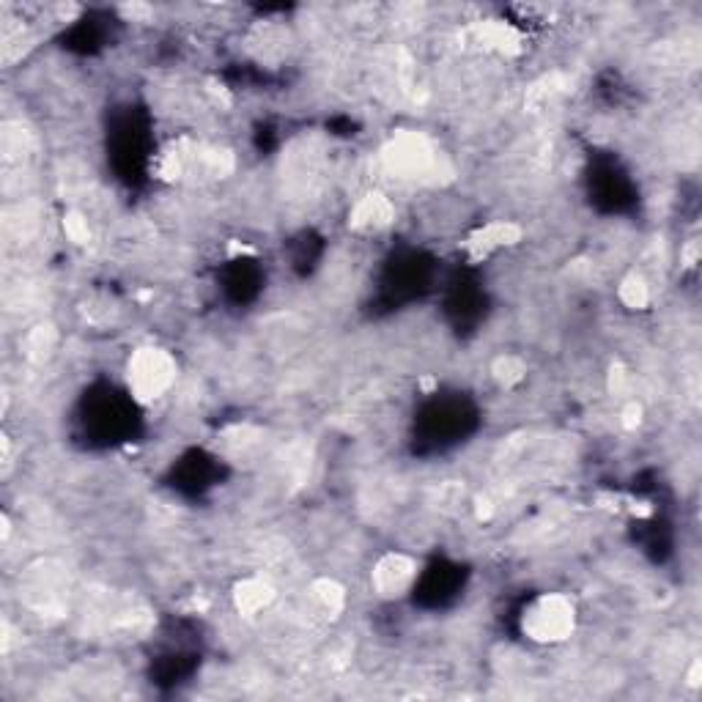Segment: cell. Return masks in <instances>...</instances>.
I'll list each match as a JSON object with an SVG mask.
<instances>
[{
	"label": "cell",
	"instance_id": "277c9868",
	"mask_svg": "<svg viewBox=\"0 0 702 702\" xmlns=\"http://www.w3.org/2000/svg\"><path fill=\"white\" fill-rule=\"evenodd\" d=\"M420 576V565L412 554L406 552H387L382 554L371 568V587L373 593L384 601H398L406 593H412Z\"/></svg>",
	"mask_w": 702,
	"mask_h": 702
},
{
	"label": "cell",
	"instance_id": "7a4b0ae2",
	"mask_svg": "<svg viewBox=\"0 0 702 702\" xmlns=\"http://www.w3.org/2000/svg\"><path fill=\"white\" fill-rule=\"evenodd\" d=\"M129 395L140 404H157L171 393L179 379V362L168 349L160 346H140L127 357L124 365Z\"/></svg>",
	"mask_w": 702,
	"mask_h": 702
},
{
	"label": "cell",
	"instance_id": "9c48e42d",
	"mask_svg": "<svg viewBox=\"0 0 702 702\" xmlns=\"http://www.w3.org/2000/svg\"><path fill=\"white\" fill-rule=\"evenodd\" d=\"M308 596L321 617H338L346 609V590L335 579H316Z\"/></svg>",
	"mask_w": 702,
	"mask_h": 702
},
{
	"label": "cell",
	"instance_id": "7c38bea8",
	"mask_svg": "<svg viewBox=\"0 0 702 702\" xmlns=\"http://www.w3.org/2000/svg\"><path fill=\"white\" fill-rule=\"evenodd\" d=\"M55 346V332L53 327H36V330L28 332V338H25V357H31V360H44V357H50V351H53Z\"/></svg>",
	"mask_w": 702,
	"mask_h": 702
},
{
	"label": "cell",
	"instance_id": "ba28073f",
	"mask_svg": "<svg viewBox=\"0 0 702 702\" xmlns=\"http://www.w3.org/2000/svg\"><path fill=\"white\" fill-rule=\"evenodd\" d=\"M478 39L480 44H486L489 50L500 55L522 53V33L508 22H483L478 25Z\"/></svg>",
	"mask_w": 702,
	"mask_h": 702
},
{
	"label": "cell",
	"instance_id": "30bf717a",
	"mask_svg": "<svg viewBox=\"0 0 702 702\" xmlns=\"http://www.w3.org/2000/svg\"><path fill=\"white\" fill-rule=\"evenodd\" d=\"M617 297H620V302H623L626 308L645 310L650 305L648 280L639 275V272H628V275L620 280V286H617Z\"/></svg>",
	"mask_w": 702,
	"mask_h": 702
},
{
	"label": "cell",
	"instance_id": "8fae6325",
	"mask_svg": "<svg viewBox=\"0 0 702 702\" xmlns=\"http://www.w3.org/2000/svg\"><path fill=\"white\" fill-rule=\"evenodd\" d=\"M491 373H494V379H497L502 387H516L519 382H524V376H527V365H524L522 357L502 354V357H497L494 365H491Z\"/></svg>",
	"mask_w": 702,
	"mask_h": 702
},
{
	"label": "cell",
	"instance_id": "6da1fadb",
	"mask_svg": "<svg viewBox=\"0 0 702 702\" xmlns=\"http://www.w3.org/2000/svg\"><path fill=\"white\" fill-rule=\"evenodd\" d=\"M384 171L398 181H420V184H437L442 173H447L445 157L437 149V143L423 132H398L382 149Z\"/></svg>",
	"mask_w": 702,
	"mask_h": 702
},
{
	"label": "cell",
	"instance_id": "3957f363",
	"mask_svg": "<svg viewBox=\"0 0 702 702\" xmlns=\"http://www.w3.org/2000/svg\"><path fill=\"white\" fill-rule=\"evenodd\" d=\"M576 604L565 593H541L524 607L522 634L535 645H563L576 631Z\"/></svg>",
	"mask_w": 702,
	"mask_h": 702
},
{
	"label": "cell",
	"instance_id": "8992f818",
	"mask_svg": "<svg viewBox=\"0 0 702 702\" xmlns=\"http://www.w3.org/2000/svg\"><path fill=\"white\" fill-rule=\"evenodd\" d=\"M395 223V203L384 192H365L360 201L351 206L349 228L354 234L371 236Z\"/></svg>",
	"mask_w": 702,
	"mask_h": 702
},
{
	"label": "cell",
	"instance_id": "5bb4252c",
	"mask_svg": "<svg viewBox=\"0 0 702 702\" xmlns=\"http://www.w3.org/2000/svg\"><path fill=\"white\" fill-rule=\"evenodd\" d=\"M639 415H642V409H639L637 404H628L626 412H623V423H626L628 428L639 426Z\"/></svg>",
	"mask_w": 702,
	"mask_h": 702
},
{
	"label": "cell",
	"instance_id": "5b68a950",
	"mask_svg": "<svg viewBox=\"0 0 702 702\" xmlns=\"http://www.w3.org/2000/svg\"><path fill=\"white\" fill-rule=\"evenodd\" d=\"M522 236V225L511 223V220H494V223L480 225L478 231H472L464 242V250L472 261H483V258L494 256L497 250L519 245Z\"/></svg>",
	"mask_w": 702,
	"mask_h": 702
},
{
	"label": "cell",
	"instance_id": "4fadbf2b",
	"mask_svg": "<svg viewBox=\"0 0 702 702\" xmlns=\"http://www.w3.org/2000/svg\"><path fill=\"white\" fill-rule=\"evenodd\" d=\"M64 228H66V236L72 239V242H77V245H86L88 242V223L83 214L77 212H69L64 217Z\"/></svg>",
	"mask_w": 702,
	"mask_h": 702
},
{
	"label": "cell",
	"instance_id": "52a82bcc",
	"mask_svg": "<svg viewBox=\"0 0 702 702\" xmlns=\"http://www.w3.org/2000/svg\"><path fill=\"white\" fill-rule=\"evenodd\" d=\"M275 587L266 582L264 576H247L234 587V607L242 617H256L272 607L275 601Z\"/></svg>",
	"mask_w": 702,
	"mask_h": 702
}]
</instances>
